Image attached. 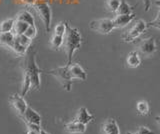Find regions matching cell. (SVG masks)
I'll return each mask as SVG.
<instances>
[{"mask_svg":"<svg viewBox=\"0 0 160 134\" xmlns=\"http://www.w3.org/2000/svg\"><path fill=\"white\" fill-rule=\"evenodd\" d=\"M24 34L26 35L27 37H29L30 39H33L36 37L37 35V28L35 25H28L26 31L24 32Z\"/></svg>","mask_w":160,"mask_h":134,"instance_id":"30","label":"cell"},{"mask_svg":"<svg viewBox=\"0 0 160 134\" xmlns=\"http://www.w3.org/2000/svg\"><path fill=\"white\" fill-rule=\"evenodd\" d=\"M155 120H156V122L158 123V125L160 126V116H156V117H155Z\"/></svg>","mask_w":160,"mask_h":134,"instance_id":"34","label":"cell"},{"mask_svg":"<svg viewBox=\"0 0 160 134\" xmlns=\"http://www.w3.org/2000/svg\"><path fill=\"white\" fill-rule=\"evenodd\" d=\"M135 13L130 14H116V16L113 18V22L115 28H123L127 26L135 19Z\"/></svg>","mask_w":160,"mask_h":134,"instance_id":"9","label":"cell"},{"mask_svg":"<svg viewBox=\"0 0 160 134\" xmlns=\"http://www.w3.org/2000/svg\"><path fill=\"white\" fill-rule=\"evenodd\" d=\"M50 74H52L55 77L59 79V81L61 82L63 87L65 88L66 91H71V86H72V81L73 78L71 76V73L69 70V66H63V67H57L55 69L49 71Z\"/></svg>","mask_w":160,"mask_h":134,"instance_id":"3","label":"cell"},{"mask_svg":"<svg viewBox=\"0 0 160 134\" xmlns=\"http://www.w3.org/2000/svg\"><path fill=\"white\" fill-rule=\"evenodd\" d=\"M32 87V83H31V79L27 75V74H24V80H23V85H22V93L21 96H25L29 91V89Z\"/></svg>","mask_w":160,"mask_h":134,"instance_id":"26","label":"cell"},{"mask_svg":"<svg viewBox=\"0 0 160 134\" xmlns=\"http://www.w3.org/2000/svg\"><path fill=\"white\" fill-rule=\"evenodd\" d=\"M15 42V35L12 32H0V45L11 48Z\"/></svg>","mask_w":160,"mask_h":134,"instance_id":"15","label":"cell"},{"mask_svg":"<svg viewBox=\"0 0 160 134\" xmlns=\"http://www.w3.org/2000/svg\"><path fill=\"white\" fill-rule=\"evenodd\" d=\"M127 134H136V133H127Z\"/></svg>","mask_w":160,"mask_h":134,"instance_id":"36","label":"cell"},{"mask_svg":"<svg viewBox=\"0 0 160 134\" xmlns=\"http://www.w3.org/2000/svg\"><path fill=\"white\" fill-rule=\"evenodd\" d=\"M27 27H28V24L26 22L15 19L14 26H13V29H12L11 32L14 34L15 36H16V35H20V34H24V32L26 31Z\"/></svg>","mask_w":160,"mask_h":134,"instance_id":"17","label":"cell"},{"mask_svg":"<svg viewBox=\"0 0 160 134\" xmlns=\"http://www.w3.org/2000/svg\"><path fill=\"white\" fill-rule=\"evenodd\" d=\"M147 28V22L144 21L143 19H138L134 23V25L126 33L123 34L122 39L125 42H133L135 39H137L142 33H144Z\"/></svg>","mask_w":160,"mask_h":134,"instance_id":"4","label":"cell"},{"mask_svg":"<svg viewBox=\"0 0 160 134\" xmlns=\"http://www.w3.org/2000/svg\"><path fill=\"white\" fill-rule=\"evenodd\" d=\"M136 134H154L147 126H140L138 128V130Z\"/></svg>","mask_w":160,"mask_h":134,"instance_id":"31","label":"cell"},{"mask_svg":"<svg viewBox=\"0 0 160 134\" xmlns=\"http://www.w3.org/2000/svg\"><path fill=\"white\" fill-rule=\"evenodd\" d=\"M22 118H23V120L26 122V124L31 123V124H37V125L41 124V116L31 107H27Z\"/></svg>","mask_w":160,"mask_h":134,"instance_id":"10","label":"cell"},{"mask_svg":"<svg viewBox=\"0 0 160 134\" xmlns=\"http://www.w3.org/2000/svg\"><path fill=\"white\" fill-rule=\"evenodd\" d=\"M25 74L30 77L32 83V88H40L41 81H40V69L38 68L36 61H35V54H29L25 61Z\"/></svg>","mask_w":160,"mask_h":134,"instance_id":"2","label":"cell"},{"mask_svg":"<svg viewBox=\"0 0 160 134\" xmlns=\"http://www.w3.org/2000/svg\"><path fill=\"white\" fill-rule=\"evenodd\" d=\"M157 51V44L154 37L142 39L138 44V52L144 57L152 56Z\"/></svg>","mask_w":160,"mask_h":134,"instance_id":"7","label":"cell"},{"mask_svg":"<svg viewBox=\"0 0 160 134\" xmlns=\"http://www.w3.org/2000/svg\"><path fill=\"white\" fill-rule=\"evenodd\" d=\"M64 130L67 133H74V134H82L86 131V125L76 121L69 122L64 125Z\"/></svg>","mask_w":160,"mask_h":134,"instance_id":"12","label":"cell"},{"mask_svg":"<svg viewBox=\"0 0 160 134\" xmlns=\"http://www.w3.org/2000/svg\"><path fill=\"white\" fill-rule=\"evenodd\" d=\"M143 5H144V10L145 11H149L150 7H151V0H142Z\"/></svg>","mask_w":160,"mask_h":134,"instance_id":"32","label":"cell"},{"mask_svg":"<svg viewBox=\"0 0 160 134\" xmlns=\"http://www.w3.org/2000/svg\"><path fill=\"white\" fill-rule=\"evenodd\" d=\"M21 2H22V3H24L25 5L33 6L34 4L37 2V0H21Z\"/></svg>","mask_w":160,"mask_h":134,"instance_id":"33","label":"cell"},{"mask_svg":"<svg viewBox=\"0 0 160 134\" xmlns=\"http://www.w3.org/2000/svg\"><path fill=\"white\" fill-rule=\"evenodd\" d=\"M156 4L158 6V12H157V15L155 17V19H153L152 21H149L147 22V26L148 27H153V28H156L160 31V1H156Z\"/></svg>","mask_w":160,"mask_h":134,"instance_id":"22","label":"cell"},{"mask_svg":"<svg viewBox=\"0 0 160 134\" xmlns=\"http://www.w3.org/2000/svg\"><path fill=\"white\" fill-rule=\"evenodd\" d=\"M136 109H137V112L142 116H146L149 114V104L145 100L138 101L136 104Z\"/></svg>","mask_w":160,"mask_h":134,"instance_id":"19","label":"cell"},{"mask_svg":"<svg viewBox=\"0 0 160 134\" xmlns=\"http://www.w3.org/2000/svg\"><path fill=\"white\" fill-rule=\"evenodd\" d=\"M15 40H16L18 43H20L21 45L25 46V47H29L31 45V41L32 39H30L29 37H27L25 34H20V35H16L15 36Z\"/></svg>","mask_w":160,"mask_h":134,"instance_id":"25","label":"cell"},{"mask_svg":"<svg viewBox=\"0 0 160 134\" xmlns=\"http://www.w3.org/2000/svg\"><path fill=\"white\" fill-rule=\"evenodd\" d=\"M68 65V64H67ZM69 70L71 73V76L73 79H79V80H86L87 78V74L85 72L84 69L79 65L77 63L74 64H69Z\"/></svg>","mask_w":160,"mask_h":134,"instance_id":"11","label":"cell"},{"mask_svg":"<svg viewBox=\"0 0 160 134\" xmlns=\"http://www.w3.org/2000/svg\"><path fill=\"white\" fill-rule=\"evenodd\" d=\"M133 13V7L124 0H121L120 5L116 11V14H130Z\"/></svg>","mask_w":160,"mask_h":134,"instance_id":"20","label":"cell"},{"mask_svg":"<svg viewBox=\"0 0 160 134\" xmlns=\"http://www.w3.org/2000/svg\"><path fill=\"white\" fill-rule=\"evenodd\" d=\"M120 2H121V0H107L106 4L108 10L113 13H116L117 9L120 5Z\"/></svg>","mask_w":160,"mask_h":134,"instance_id":"28","label":"cell"},{"mask_svg":"<svg viewBox=\"0 0 160 134\" xmlns=\"http://www.w3.org/2000/svg\"><path fill=\"white\" fill-rule=\"evenodd\" d=\"M12 50L14 51V53L16 54V55L24 56L25 54H26V52H27V47L21 45V44L18 43L16 40H15V42L13 44V47H12Z\"/></svg>","mask_w":160,"mask_h":134,"instance_id":"23","label":"cell"},{"mask_svg":"<svg viewBox=\"0 0 160 134\" xmlns=\"http://www.w3.org/2000/svg\"><path fill=\"white\" fill-rule=\"evenodd\" d=\"M14 19H6L0 24V32H11L14 26Z\"/></svg>","mask_w":160,"mask_h":134,"instance_id":"21","label":"cell"},{"mask_svg":"<svg viewBox=\"0 0 160 134\" xmlns=\"http://www.w3.org/2000/svg\"><path fill=\"white\" fill-rule=\"evenodd\" d=\"M89 26L92 30L101 34H109L115 29L113 19H109V18H102V19H97V20H93L90 22Z\"/></svg>","mask_w":160,"mask_h":134,"instance_id":"6","label":"cell"},{"mask_svg":"<svg viewBox=\"0 0 160 134\" xmlns=\"http://www.w3.org/2000/svg\"><path fill=\"white\" fill-rule=\"evenodd\" d=\"M66 28H67V25L64 22H59L54 27V34L60 35V36H64L65 32H66Z\"/></svg>","mask_w":160,"mask_h":134,"instance_id":"27","label":"cell"},{"mask_svg":"<svg viewBox=\"0 0 160 134\" xmlns=\"http://www.w3.org/2000/svg\"><path fill=\"white\" fill-rule=\"evenodd\" d=\"M41 126L37 124L27 123V134H40Z\"/></svg>","mask_w":160,"mask_h":134,"instance_id":"29","label":"cell"},{"mask_svg":"<svg viewBox=\"0 0 160 134\" xmlns=\"http://www.w3.org/2000/svg\"><path fill=\"white\" fill-rule=\"evenodd\" d=\"M40 134H49V133H48V132H46L45 130H42V129H41V131H40Z\"/></svg>","mask_w":160,"mask_h":134,"instance_id":"35","label":"cell"},{"mask_svg":"<svg viewBox=\"0 0 160 134\" xmlns=\"http://www.w3.org/2000/svg\"><path fill=\"white\" fill-rule=\"evenodd\" d=\"M16 19L17 20H21V21L26 22L28 25H35L34 17L32 16V14L29 11L24 10V11H21L20 13H18Z\"/></svg>","mask_w":160,"mask_h":134,"instance_id":"18","label":"cell"},{"mask_svg":"<svg viewBox=\"0 0 160 134\" xmlns=\"http://www.w3.org/2000/svg\"><path fill=\"white\" fill-rule=\"evenodd\" d=\"M93 119H94L93 115H91V114L88 112L87 108L81 107V108H79V110L77 112V115H76V117H75L74 121L82 123V124H84V125H87V124L91 122Z\"/></svg>","mask_w":160,"mask_h":134,"instance_id":"13","label":"cell"},{"mask_svg":"<svg viewBox=\"0 0 160 134\" xmlns=\"http://www.w3.org/2000/svg\"><path fill=\"white\" fill-rule=\"evenodd\" d=\"M126 63H127V66L130 68H137L140 64H141V58H140L139 52L136 50L130 52L127 55Z\"/></svg>","mask_w":160,"mask_h":134,"instance_id":"16","label":"cell"},{"mask_svg":"<svg viewBox=\"0 0 160 134\" xmlns=\"http://www.w3.org/2000/svg\"><path fill=\"white\" fill-rule=\"evenodd\" d=\"M103 134H120L119 126L114 119H108L102 124Z\"/></svg>","mask_w":160,"mask_h":134,"instance_id":"14","label":"cell"},{"mask_svg":"<svg viewBox=\"0 0 160 134\" xmlns=\"http://www.w3.org/2000/svg\"><path fill=\"white\" fill-rule=\"evenodd\" d=\"M36 12L39 14L40 18L43 21L46 31H49L51 28V20H52V11L47 2H36L33 5Z\"/></svg>","mask_w":160,"mask_h":134,"instance_id":"5","label":"cell"},{"mask_svg":"<svg viewBox=\"0 0 160 134\" xmlns=\"http://www.w3.org/2000/svg\"><path fill=\"white\" fill-rule=\"evenodd\" d=\"M64 42V36H60V35H56L54 34L52 36L51 40H50V43H51V46L54 49H58L61 47V45Z\"/></svg>","mask_w":160,"mask_h":134,"instance_id":"24","label":"cell"},{"mask_svg":"<svg viewBox=\"0 0 160 134\" xmlns=\"http://www.w3.org/2000/svg\"><path fill=\"white\" fill-rule=\"evenodd\" d=\"M9 102L13 106V108L15 109V111H16L19 115L22 117L25 110H26L27 107H28L27 103L24 100L23 96L19 95V94H13V95H11L9 97Z\"/></svg>","mask_w":160,"mask_h":134,"instance_id":"8","label":"cell"},{"mask_svg":"<svg viewBox=\"0 0 160 134\" xmlns=\"http://www.w3.org/2000/svg\"><path fill=\"white\" fill-rule=\"evenodd\" d=\"M82 43L81 34L77 28H74L71 26H68L66 28V32L64 34V48L65 52L67 55V64H71L72 56L74 52L80 48Z\"/></svg>","mask_w":160,"mask_h":134,"instance_id":"1","label":"cell"}]
</instances>
